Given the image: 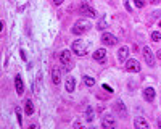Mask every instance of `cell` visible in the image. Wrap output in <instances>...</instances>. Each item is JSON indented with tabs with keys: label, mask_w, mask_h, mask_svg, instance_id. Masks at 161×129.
<instances>
[{
	"label": "cell",
	"mask_w": 161,
	"mask_h": 129,
	"mask_svg": "<svg viewBox=\"0 0 161 129\" xmlns=\"http://www.w3.org/2000/svg\"><path fill=\"white\" fill-rule=\"evenodd\" d=\"M158 126L161 127V120H158Z\"/></svg>",
	"instance_id": "cell-29"
},
{
	"label": "cell",
	"mask_w": 161,
	"mask_h": 129,
	"mask_svg": "<svg viewBox=\"0 0 161 129\" xmlns=\"http://www.w3.org/2000/svg\"><path fill=\"white\" fill-rule=\"evenodd\" d=\"M102 126L103 127H114L116 126V121H114V118L111 115H106V116H103V120H102Z\"/></svg>",
	"instance_id": "cell-8"
},
{
	"label": "cell",
	"mask_w": 161,
	"mask_h": 129,
	"mask_svg": "<svg viewBox=\"0 0 161 129\" xmlns=\"http://www.w3.org/2000/svg\"><path fill=\"white\" fill-rule=\"evenodd\" d=\"M89 27H90V23L87 20H79V21H76V24L73 27V34L80 36V34H84V32H87Z\"/></svg>",
	"instance_id": "cell-2"
},
{
	"label": "cell",
	"mask_w": 161,
	"mask_h": 129,
	"mask_svg": "<svg viewBox=\"0 0 161 129\" xmlns=\"http://www.w3.org/2000/svg\"><path fill=\"white\" fill-rule=\"evenodd\" d=\"M21 58H23V60H26V53H24V50H21Z\"/></svg>",
	"instance_id": "cell-27"
},
{
	"label": "cell",
	"mask_w": 161,
	"mask_h": 129,
	"mask_svg": "<svg viewBox=\"0 0 161 129\" xmlns=\"http://www.w3.org/2000/svg\"><path fill=\"white\" fill-rule=\"evenodd\" d=\"M102 41H103L105 45H116L118 44V39L114 37L113 34H110V32H105V34L102 36Z\"/></svg>",
	"instance_id": "cell-5"
},
{
	"label": "cell",
	"mask_w": 161,
	"mask_h": 129,
	"mask_svg": "<svg viewBox=\"0 0 161 129\" xmlns=\"http://www.w3.org/2000/svg\"><path fill=\"white\" fill-rule=\"evenodd\" d=\"M159 27H161V21H159Z\"/></svg>",
	"instance_id": "cell-30"
},
{
	"label": "cell",
	"mask_w": 161,
	"mask_h": 129,
	"mask_svg": "<svg viewBox=\"0 0 161 129\" xmlns=\"http://www.w3.org/2000/svg\"><path fill=\"white\" fill-rule=\"evenodd\" d=\"M52 81H53V84H60L61 82V74H60V70L56 68V66L52 68Z\"/></svg>",
	"instance_id": "cell-12"
},
{
	"label": "cell",
	"mask_w": 161,
	"mask_h": 129,
	"mask_svg": "<svg viewBox=\"0 0 161 129\" xmlns=\"http://www.w3.org/2000/svg\"><path fill=\"white\" fill-rule=\"evenodd\" d=\"M134 124H135V127H143V129H148L150 127V124H148V123L143 120V118H135V121H134Z\"/></svg>",
	"instance_id": "cell-15"
},
{
	"label": "cell",
	"mask_w": 161,
	"mask_h": 129,
	"mask_svg": "<svg viewBox=\"0 0 161 129\" xmlns=\"http://www.w3.org/2000/svg\"><path fill=\"white\" fill-rule=\"evenodd\" d=\"M143 57H145V61L150 66L155 65V57H153V53H152V50L148 48V47H143Z\"/></svg>",
	"instance_id": "cell-9"
},
{
	"label": "cell",
	"mask_w": 161,
	"mask_h": 129,
	"mask_svg": "<svg viewBox=\"0 0 161 129\" xmlns=\"http://www.w3.org/2000/svg\"><path fill=\"white\" fill-rule=\"evenodd\" d=\"M34 113V103L32 100H26V115H32Z\"/></svg>",
	"instance_id": "cell-17"
},
{
	"label": "cell",
	"mask_w": 161,
	"mask_h": 129,
	"mask_svg": "<svg viewBox=\"0 0 161 129\" xmlns=\"http://www.w3.org/2000/svg\"><path fill=\"white\" fill-rule=\"evenodd\" d=\"M124 7H126V8H127L129 12H131V5H129V2H127V0H126V2H124Z\"/></svg>",
	"instance_id": "cell-25"
},
{
	"label": "cell",
	"mask_w": 161,
	"mask_h": 129,
	"mask_svg": "<svg viewBox=\"0 0 161 129\" xmlns=\"http://www.w3.org/2000/svg\"><path fill=\"white\" fill-rule=\"evenodd\" d=\"M152 39L155 42H158V41H161V34L159 32H152Z\"/></svg>",
	"instance_id": "cell-21"
},
{
	"label": "cell",
	"mask_w": 161,
	"mask_h": 129,
	"mask_svg": "<svg viewBox=\"0 0 161 129\" xmlns=\"http://www.w3.org/2000/svg\"><path fill=\"white\" fill-rule=\"evenodd\" d=\"M143 97H145L147 102H153L155 100V89L153 87H147L145 91H143Z\"/></svg>",
	"instance_id": "cell-13"
},
{
	"label": "cell",
	"mask_w": 161,
	"mask_h": 129,
	"mask_svg": "<svg viewBox=\"0 0 161 129\" xmlns=\"http://www.w3.org/2000/svg\"><path fill=\"white\" fill-rule=\"evenodd\" d=\"M156 57H158V60H161V50H158V53H156Z\"/></svg>",
	"instance_id": "cell-28"
},
{
	"label": "cell",
	"mask_w": 161,
	"mask_h": 129,
	"mask_svg": "<svg viewBox=\"0 0 161 129\" xmlns=\"http://www.w3.org/2000/svg\"><path fill=\"white\" fill-rule=\"evenodd\" d=\"M94 60L95 61H100V63H105L106 60V50L105 48H98L94 52Z\"/></svg>",
	"instance_id": "cell-6"
},
{
	"label": "cell",
	"mask_w": 161,
	"mask_h": 129,
	"mask_svg": "<svg viewBox=\"0 0 161 129\" xmlns=\"http://www.w3.org/2000/svg\"><path fill=\"white\" fill-rule=\"evenodd\" d=\"M103 89H106L108 92H113V91H111V87H110V86H106V84H103Z\"/></svg>",
	"instance_id": "cell-24"
},
{
	"label": "cell",
	"mask_w": 161,
	"mask_h": 129,
	"mask_svg": "<svg viewBox=\"0 0 161 129\" xmlns=\"http://www.w3.org/2000/svg\"><path fill=\"white\" fill-rule=\"evenodd\" d=\"M63 2H65V0H53V3H55V5H61Z\"/></svg>",
	"instance_id": "cell-26"
},
{
	"label": "cell",
	"mask_w": 161,
	"mask_h": 129,
	"mask_svg": "<svg viewBox=\"0 0 161 129\" xmlns=\"http://www.w3.org/2000/svg\"><path fill=\"white\" fill-rule=\"evenodd\" d=\"M106 26H108V23H106V16H102L100 21H98V24H97V27H98V29H105Z\"/></svg>",
	"instance_id": "cell-18"
},
{
	"label": "cell",
	"mask_w": 161,
	"mask_h": 129,
	"mask_svg": "<svg viewBox=\"0 0 161 129\" xmlns=\"http://www.w3.org/2000/svg\"><path fill=\"white\" fill-rule=\"evenodd\" d=\"M15 86H16V94L23 95V92H24V84H23V79L20 74L15 76Z\"/></svg>",
	"instance_id": "cell-10"
},
{
	"label": "cell",
	"mask_w": 161,
	"mask_h": 129,
	"mask_svg": "<svg viewBox=\"0 0 161 129\" xmlns=\"http://www.w3.org/2000/svg\"><path fill=\"white\" fill-rule=\"evenodd\" d=\"M65 87H66L68 92H73V91H74V87H76V81H74V77H68Z\"/></svg>",
	"instance_id": "cell-16"
},
{
	"label": "cell",
	"mask_w": 161,
	"mask_h": 129,
	"mask_svg": "<svg viewBox=\"0 0 161 129\" xmlns=\"http://www.w3.org/2000/svg\"><path fill=\"white\" fill-rule=\"evenodd\" d=\"M16 116H18V123L23 124V118H21V110L20 108H16Z\"/></svg>",
	"instance_id": "cell-23"
},
{
	"label": "cell",
	"mask_w": 161,
	"mask_h": 129,
	"mask_svg": "<svg viewBox=\"0 0 161 129\" xmlns=\"http://www.w3.org/2000/svg\"><path fill=\"white\" fill-rule=\"evenodd\" d=\"M126 71H129V73H139L140 71V63L137 60H127L126 61Z\"/></svg>",
	"instance_id": "cell-4"
},
{
	"label": "cell",
	"mask_w": 161,
	"mask_h": 129,
	"mask_svg": "<svg viewBox=\"0 0 161 129\" xmlns=\"http://www.w3.org/2000/svg\"><path fill=\"white\" fill-rule=\"evenodd\" d=\"M114 111L119 115V116H123V118H126V108H124V103L121 102V100H118L116 103H114Z\"/></svg>",
	"instance_id": "cell-11"
},
{
	"label": "cell",
	"mask_w": 161,
	"mask_h": 129,
	"mask_svg": "<svg viewBox=\"0 0 161 129\" xmlns=\"http://www.w3.org/2000/svg\"><path fill=\"white\" fill-rule=\"evenodd\" d=\"M71 48H73V52L76 53V55H79V57H82V55L87 53V47H85L84 41H80V39H77V41H74V42H73Z\"/></svg>",
	"instance_id": "cell-3"
},
{
	"label": "cell",
	"mask_w": 161,
	"mask_h": 129,
	"mask_svg": "<svg viewBox=\"0 0 161 129\" xmlns=\"http://www.w3.org/2000/svg\"><path fill=\"white\" fill-rule=\"evenodd\" d=\"M85 118H87V121H92V120H94V111H92L90 106H87V110H85Z\"/></svg>",
	"instance_id": "cell-19"
},
{
	"label": "cell",
	"mask_w": 161,
	"mask_h": 129,
	"mask_svg": "<svg viewBox=\"0 0 161 129\" xmlns=\"http://www.w3.org/2000/svg\"><path fill=\"white\" fill-rule=\"evenodd\" d=\"M84 84H85V86H89V87H92V86L95 84V81H94V77L85 76V77H84Z\"/></svg>",
	"instance_id": "cell-20"
},
{
	"label": "cell",
	"mask_w": 161,
	"mask_h": 129,
	"mask_svg": "<svg viewBox=\"0 0 161 129\" xmlns=\"http://www.w3.org/2000/svg\"><path fill=\"white\" fill-rule=\"evenodd\" d=\"M80 12H82L84 15H87V16H90V18H95L97 16V13H95V10L92 8V7H89L87 5V2H84L82 5H80Z\"/></svg>",
	"instance_id": "cell-7"
},
{
	"label": "cell",
	"mask_w": 161,
	"mask_h": 129,
	"mask_svg": "<svg viewBox=\"0 0 161 129\" xmlns=\"http://www.w3.org/2000/svg\"><path fill=\"white\" fill-rule=\"evenodd\" d=\"M60 63L63 66V70H66V71H70L73 68V58H71V52H70V50H61Z\"/></svg>",
	"instance_id": "cell-1"
},
{
	"label": "cell",
	"mask_w": 161,
	"mask_h": 129,
	"mask_svg": "<svg viewBox=\"0 0 161 129\" xmlns=\"http://www.w3.org/2000/svg\"><path fill=\"white\" fill-rule=\"evenodd\" d=\"M118 57H119V60L121 61H126V58L129 57V47H121L119 48V53H118Z\"/></svg>",
	"instance_id": "cell-14"
},
{
	"label": "cell",
	"mask_w": 161,
	"mask_h": 129,
	"mask_svg": "<svg viewBox=\"0 0 161 129\" xmlns=\"http://www.w3.org/2000/svg\"><path fill=\"white\" fill-rule=\"evenodd\" d=\"M134 3H135L137 8H143V7H145V2H143V0H134Z\"/></svg>",
	"instance_id": "cell-22"
}]
</instances>
